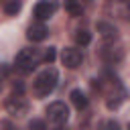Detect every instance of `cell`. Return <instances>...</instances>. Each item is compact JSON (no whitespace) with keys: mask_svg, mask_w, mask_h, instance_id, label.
Masks as SVG:
<instances>
[{"mask_svg":"<svg viewBox=\"0 0 130 130\" xmlns=\"http://www.w3.org/2000/svg\"><path fill=\"white\" fill-rule=\"evenodd\" d=\"M57 81H59L57 69L55 67H47V69H43L35 77V81H32V93L37 98H45V95L53 93V89L57 87Z\"/></svg>","mask_w":130,"mask_h":130,"instance_id":"cell-1","label":"cell"},{"mask_svg":"<svg viewBox=\"0 0 130 130\" xmlns=\"http://www.w3.org/2000/svg\"><path fill=\"white\" fill-rule=\"evenodd\" d=\"M41 61H43L41 49H22L14 57V69L20 73H30Z\"/></svg>","mask_w":130,"mask_h":130,"instance_id":"cell-2","label":"cell"},{"mask_svg":"<svg viewBox=\"0 0 130 130\" xmlns=\"http://www.w3.org/2000/svg\"><path fill=\"white\" fill-rule=\"evenodd\" d=\"M100 57L108 65H116L124 59V47L120 43H104V47L100 49Z\"/></svg>","mask_w":130,"mask_h":130,"instance_id":"cell-3","label":"cell"},{"mask_svg":"<svg viewBox=\"0 0 130 130\" xmlns=\"http://www.w3.org/2000/svg\"><path fill=\"white\" fill-rule=\"evenodd\" d=\"M4 108H6V112H8L10 116L20 118V116H24V114L28 112V102H26L24 95H14V93H12V95L6 98Z\"/></svg>","mask_w":130,"mask_h":130,"instance_id":"cell-4","label":"cell"},{"mask_svg":"<svg viewBox=\"0 0 130 130\" xmlns=\"http://www.w3.org/2000/svg\"><path fill=\"white\" fill-rule=\"evenodd\" d=\"M45 112H47L49 122H53V124H65L69 118V108L65 106V102H53L47 106Z\"/></svg>","mask_w":130,"mask_h":130,"instance_id":"cell-5","label":"cell"},{"mask_svg":"<svg viewBox=\"0 0 130 130\" xmlns=\"http://www.w3.org/2000/svg\"><path fill=\"white\" fill-rule=\"evenodd\" d=\"M61 63L65 67H69V69H75V67H79L83 63V53L79 49H75V47H65L63 53H61Z\"/></svg>","mask_w":130,"mask_h":130,"instance_id":"cell-6","label":"cell"},{"mask_svg":"<svg viewBox=\"0 0 130 130\" xmlns=\"http://www.w3.org/2000/svg\"><path fill=\"white\" fill-rule=\"evenodd\" d=\"M55 10H57V4H55V2L43 0V2H37V4H35V8H32V14H35V18L41 22V20H47V18H51V16L55 14Z\"/></svg>","mask_w":130,"mask_h":130,"instance_id":"cell-7","label":"cell"},{"mask_svg":"<svg viewBox=\"0 0 130 130\" xmlns=\"http://www.w3.org/2000/svg\"><path fill=\"white\" fill-rule=\"evenodd\" d=\"M26 37H28V41H32V43H41V41H45V39L49 37V28H47L43 22H35V24H30V26L26 28Z\"/></svg>","mask_w":130,"mask_h":130,"instance_id":"cell-8","label":"cell"},{"mask_svg":"<svg viewBox=\"0 0 130 130\" xmlns=\"http://www.w3.org/2000/svg\"><path fill=\"white\" fill-rule=\"evenodd\" d=\"M98 32L102 35V39H104L106 43H118V28H116L112 22L100 20V22H98Z\"/></svg>","mask_w":130,"mask_h":130,"instance_id":"cell-9","label":"cell"},{"mask_svg":"<svg viewBox=\"0 0 130 130\" xmlns=\"http://www.w3.org/2000/svg\"><path fill=\"white\" fill-rule=\"evenodd\" d=\"M69 98H71V104H73L79 112L87 108V102H89V100H87V95H85L81 89H73V91L69 93Z\"/></svg>","mask_w":130,"mask_h":130,"instance_id":"cell-10","label":"cell"},{"mask_svg":"<svg viewBox=\"0 0 130 130\" xmlns=\"http://www.w3.org/2000/svg\"><path fill=\"white\" fill-rule=\"evenodd\" d=\"M73 39H75V43H77V45H81V47H85V45H89V43H91V35H89V30H85V28L75 30Z\"/></svg>","mask_w":130,"mask_h":130,"instance_id":"cell-11","label":"cell"},{"mask_svg":"<svg viewBox=\"0 0 130 130\" xmlns=\"http://www.w3.org/2000/svg\"><path fill=\"white\" fill-rule=\"evenodd\" d=\"M20 8H22V2H18V0H12V2H6L4 4V12L8 16H14L16 12H20Z\"/></svg>","mask_w":130,"mask_h":130,"instance_id":"cell-12","label":"cell"},{"mask_svg":"<svg viewBox=\"0 0 130 130\" xmlns=\"http://www.w3.org/2000/svg\"><path fill=\"white\" fill-rule=\"evenodd\" d=\"M65 10H67L71 16H81V12H83V6H81V4H73V2H67V4H65Z\"/></svg>","mask_w":130,"mask_h":130,"instance_id":"cell-13","label":"cell"},{"mask_svg":"<svg viewBox=\"0 0 130 130\" xmlns=\"http://www.w3.org/2000/svg\"><path fill=\"white\" fill-rule=\"evenodd\" d=\"M55 57H57V53H55V47H49V49H45V53H43V61H45V63H53V61H55Z\"/></svg>","mask_w":130,"mask_h":130,"instance_id":"cell-14","label":"cell"},{"mask_svg":"<svg viewBox=\"0 0 130 130\" xmlns=\"http://www.w3.org/2000/svg\"><path fill=\"white\" fill-rule=\"evenodd\" d=\"M28 130H45V122L39 120V118H35V120L28 122Z\"/></svg>","mask_w":130,"mask_h":130,"instance_id":"cell-15","label":"cell"},{"mask_svg":"<svg viewBox=\"0 0 130 130\" xmlns=\"http://www.w3.org/2000/svg\"><path fill=\"white\" fill-rule=\"evenodd\" d=\"M102 130H120V124L116 120H108V122L102 124Z\"/></svg>","mask_w":130,"mask_h":130,"instance_id":"cell-16","label":"cell"},{"mask_svg":"<svg viewBox=\"0 0 130 130\" xmlns=\"http://www.w3.org/2000/svg\"><path fill=\"white\" fill-rule=\"evenodd\" d=\"M6 73H8V71H6V69H4L2 65H0V89H2V81H4V77H6Z\"/></svg>","mask_w":130,"mask_h":130,"instance_id":"cell-17","label":"cell"}]
</instances>
